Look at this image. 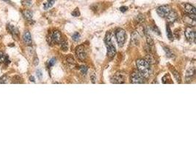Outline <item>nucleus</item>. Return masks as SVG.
I'll list each match as a JSON object with an SVG mask.
<instances>
[{"instance_id":"33","label":"nucleus","mask_w":196,"mask_h":146,"mask_svg":"<svg viewBox=\"0 0 196 146\" xmlns=\"http://www.w3.org/2000/svg\"><path fill=\"white\" fill-rule=\"evenodd\" d=\"M35 65H38V59L36 58V59H35V62H34Z\"/></svg>"},{"instance_id":"12","label":"nucleus","mask_w":196,"mask_h":146,"mask_svg":"<svg viewBox=\"0 0 196 146\" xmlns=\"http://www.w3.org/2000/svg\"><path fill=\"white\" fill-rule=\"evenodd\" d=\"M23 40L24 42L25 43V44L27 45H30L32 43V37H31L30 32L27 31L25 32L23 36Z\"/></svg>"},{"instance_id":"26","label":"nucleus","mask_w":196,"mask_h":146,"mask_svg":"<svg viewBox=\"0 0 196 146\" xmlns=\"http://www.w3.org/2000/svg\"><path fill=\"white\" fill-rule=\"evenodd\" d=\"M55 62H56V59H52L49 60V62H48V66H49V67H52V66L54 65Z\"/></svg>"},{"instance_id":"8","label":"nucleus","mask_w":196,"mask_h":146,"mask_svg":"<svg viewBox=\"0 0 196 146\" xmlns=\"http://www.w3.org/2000/svg\"><path fill=\"white\" fill-rule=\"evenodd\" d=\"M50 41L52 43H60L61 41V33L59 31H54L51 35Z\"/></svg>"},{"instance_id":"21","label":"nucleus","mask_w":196,"mask_h":146,"mask_svg":"<svg viewBox=\"0 0 196 146\" xmlns=\"http://www.w3.org/2000/svg\"><path fill=\"white\" fill-rule=\"evenodd\" d=\"M138 36V34L136 33V32H135V33L132 34V42L133 43H135V45H137V43H139V40H138V39H137V37Z\"/></svg>"},{"instance_id":"18","label":"nucleus","mask_w":196,"mask_h":146,"mask_svg":"<svg viewBox=\"0 0 196 146\" xmlns=\"http://www.w3.org/2000/svg\"><path fill=\"white\" fill-rule=\"evenodd\" d=\"M60 48H61V49L63 50V51H66V50H68V42H66V40L60 41Z\"/></svg>"},{"instance_id":"4","label":"nucleus","mask_w":196,"mask_h":146,"mask_svg":"<svg viewBox=\"0 0 196 146\" xmlns=\"http://www.w3.org/2000/svg\"><path fill=\"white\" fill-rule=\"evenodd\" d=\"M145 78H146L142 75L139 70L135 71L131 75V83H144Z\"/></svg>"},{"instance_id":"27","label":"nucleus","mask_w":196,"mask_h":146,"mask_svg":"<svg viewBox=\"0 0 196 146\" xmlns=\"http://www.w3.org/2000/svg\"><path fill=\"white\" fill-rule=\"evenodd\" d=\"M67 61H68V62L69 64H71V65H72V64H75V61H74L73 57H71V56L68 57V58L67 59Z\"/></svg>"},{"instance_id":"9","label":"nucleus","mask_w":196,"mask_h":146,"mask_svg":"<svg viewBox=\"0 0 196 146\" xmlns=\"http://www.w3.org/2000/svg\"><path fill=\"white\" fill-rule=\"evenodd\" d=\"M111 82L112 83H124L125 82V79H124V76L119 72H117L115 75L111 79Z\"/></svg>"},{"instance_id":"20","label":"nucleus","mask_w":196,"mask_h":146,"mask_svg":"<svg viewBox=\"0 0 196 146\" xmlns=\"http://www.w3.org/2000/svg\"><path fill=\"white\" fill-rule=\"evenodd\" d=\"M195 69L194 67L189 69L187 72V76L191 78V77H193L195 75Z\"/></svg>"},{"instance_id":"1","label":"nucleus","mask_w":196,"mask_h":146,"mask_svg":"<svg viewBox=\"0 0 196 146\" xmlns=\"http://www.w3.org/2000/svg\"><path fill=\"white\" fill-rule=\"evenodd\" d=\"M137 67L138 70L142 74L145 78H148L151 74L150 64L145 59H138L137 61Z\"/></svg>"},{"instance_id":"30","label":"nucleus","mask_w":196,"mask_h":146,"mask_svg":"<svg viewBox=\"0 0 196 146\" xmlns=\"http://www.w3.org/2000/svg\"><path fill=\"white\" fill-rule=\"evenodd\" d=\"M153 32H156V33L158 35H160V34H161V33H160V32H159V29H158V28H157V26H153Z\"/></svg>"},{"instance_id":"10","label":"nucleus","mask_w":196,"mask_h":146,"mask_svg":"<svg viewBox=\"0 0 196 146\" xmlns=\"http://www.w3.org/2000/svg\"><path fill=\"white\" fill-rule=\"evenodd\" d=\"M177 18V13L174 10H170V12H169V14L166 17L167 21L170 22V23H173L175 21H176Z\"/></svg>"},{"instance_id":"29","label":"nucleus","mask_w":196,"mask_h":146,"mask_svg":"<svg viewBox=\"0 0 196 146\" xmlns=\"http://www.w3.org/2000/svg\"><path fill=\"white\" fill-rule=\"evenodd\" d=\"M4 60H5V55L3 54L2 52L0 51V64H1Z\"/></svg>"},{"instance_id":"34","label":"nucleus","mask_w":196,"mask_h":146,"mask_svg":"<svg viewBox=\"0 0 196 146\" xmlns=\"http://www.w3.org/2000/svg\"><path fill=\"white\" fill-rule=\"evenodd\" d=\"M29 80H30L31 81H32V82H35V78H34L33 76H30V77H29Z\"/></svg>"},{"instance_id":"32","label":"nucleus","mask_w":196,"mask_h":146,"mask_svg":"<svg viewBox=\"0 0 196 146\" xmlns=\"http://www.w3.org/2000/svg\"><path fill=\"white\" fill-rule=\"evenodd\" d=\"M96 75L93 73V75L91 76V81H92L93 83H96Z\"/></svg>"},{"instance_id":"13","label":"nucleus","mask_w":196,"mask_h":146,"mask_svg":"<svg viewBox=\"0 0 196 146\" xmlns=\"http://www.w3.org/2000/svg\"><path fill=\"white\" fill-rule=\"evenodd\" d=\"M8 30L9 31L10 33L13 35V36H16L17 35H19V30L15 27H14L12 25L9 24L8 26Z\"/></svg>"},{"instance_id":"23","label":"nucleus","mask_w":196,"mask_h":146,"mask_svg":"<svg viewBox=\"0 0 196 146\" xmlns=\"http://www.w3.org/2000/svg\"><path fill=\"white\" fill-rule=\"evenodd\" d=\"M80 72H81L82 73L83 75H86L87 72V70H88V68H87L86 66H81L80 68Z\"/></svg>"},{"instance_id":"31","label":"nucleus","mask_w":196,"mask_h":146,"mask_svg":"<svg viewBox=\"0 0 196 146\" xmlns=\"http://www.w3.org/2000/svg\"><path fill=\"white\" fill-rule=\"evenodd\" d=\"M127 10H128V8L126 6H123V7H121V8H120V11H121L122 12H126Z\"/></svg>"},{"instance_id":"7","label":"nucleus","mask_w":196,"mask_h":146,"mask_svg":"<svg viewBox=\"0 0 196 146\" xmlns=\"http://www.w3.org/2000/svg\"><path fill=\"white\" fill-rule=\"evenodd\" d=\"M185 36L186 38L187 39L189 42H191V43H194L195 41V37H196V34L195 31L193 28L192 27H187L186 29L185 32Z\"/></svg>"},{"instance_id":"14","label":"nucleus","mask_w":196,"mask_h":146,"mask_svg":"<svg viewBox=\"0 0 196 146\" xmlns=\"http://www.w3.org/2000/svg\"><path fill=\"white\" fill-rule=\"evenodd\" d=\"M170 69V71L173 72V76H174L175 79L177 81L178 83H181V76H180L179 73L178 72L177 70H176L174 68H173H173H172V67H171Z\"/></svg>"},{"instance_id":"19","label":"nucleus","mask_w":196,"mask_h":146,"mask_svg":"<svg viewBox=\"0 0 196 146\" xmlns=\"http://www.w3.org/2000/svg\"><path fill=\"white\" fill-rule=\"evenodd\" d=\"M23 14L24 18L28 19V20H30L31 18H32V12L30 10H25Z\"/></svg>"},{"instance_id":"24","label":"nucleus","mask_w":196,"mask_h":146,"mask_svg":"<svg viewBox=\"0 0 196 146\" xmlns=\"http://www.w3.org/2000/svg\"><path fill=\"white\" fill-rule=\"evenodd\" d=\"M71 15H73L74 17H78L80 15V10H79V8H76L75 10H74V11L72 12V13H71Z\"/></svg>"},{"instance_id":"11","label":"nucleus","mask_w":196,"mask_h":146,"mask_svg":"<svg viewBox=\"0 0 196 146\" xmlns=\"http://www.w3.org/2000/svg\"><path fill=\"white\" fill-rule=\"evenodd\" d=\"M183 5H184V10H185V11L187 12V13L196 14L195 8L194 6H193V5L188 3H185Z\"/></svg>"},{"instance_id":"17","label":"nucleus","mask_w":196,"mask_h":146,"mask_svg":"<svg viewBox=\"0 0 196 146\" xmlns=\"http://www.w3.org/2000/svg\"><path fill=\"white\" fill-rule=\"evenodd\" d=\"M164 50H165V51L166 55H167V57H169V58H171V59L174 58L175 55L173 54V53L171 51V50H170V49H169L168 48L164 47Z\"/></svg>"},{"instance_id":"25","label":"nucleus","mask_w":196,"mask_h":146,"mask_svg":"<svg viewBox=\"0 0 196 146\" xmlns=\"http://www.w3.org/2000/svg\"><path fill=\"white\" fill-rule=\"evenodd\" d=\"M8 78L7 75H3L0 79V83H8Z\"/></svg>"},{"instance_id":"16","label":"nucleus","mask_w":196,"mask_h":146,"mask_svg":"<svg viewBox=\"0 0 196 146\" xmlns=\"http://www.w3.org/2000/svg\"><path fill=\"white\" fill-rule=\"evenodd\" d=\"M166 32H167V36L168 37V39L170 40H173V32H172L171 29H170V26L167 25V27H166Z\"/></svg>"},{"instance_id":"22","label":"nucleus","mask_w":196,"mask_h":146,"mask_svg":"<svg viewBox=\"0 0 196 146\" xmlns=\"http://www.w3.org/2000/svg\"><path fill=\"white\" fill-rule=\"evenodd\" d=\"M72 39L74 40L75 42H77L80 40V34H79V32H75V33L73 34L72 36Z\"/></svg>"},{"instance_id":"3","label":"nucleus","mask_w":196,"mask_h":146,"mask_svg":"<svg viewBox=\"0 0 196 146\" xmlns=\"http://www.w3.org/2000/svg\"><path fill=\"white\" fill-rule=\"evenodd\" d=\"M115 37H116L117 42H118L119 47H123L126 40V32L122 29H118L115 32Z\"/></svg>"},{"instance_id":"6","label":"nucleus","mask_w":196,"mask_h":146,"mask_svg":"<svg viewBox=\"0 0 196 146\" xmlns=\"http://www.w3.org/2000/svg\"><path fill=\"white\" fill-rule=\"evenodd\" d=\"M170 10H171V8L169 5H162L156 9V12L162 18H166Z\"/></svg>"},{"instance_id":"15","label":"nucleus","mask_w":196,"mask_h":146,"mask_svg":"<svg viewBox=\"0 0 196 146\" xmlns=\"http://www.w3.org/2000/svg\"><path fill=\"white\" fill-rule=\"evenodd\" d=\"M47 1L48 2L43 5V8H44L45 10H47L49 8H52L53 5H54V2H55V0H47Z\"/></svg>"},{"instance_id":"28","label":"nucleus","mask_w":196,"mask_h":146,"mask_svg":"<svg viewBox=\"0 0 196 146\" xmlns=\"http://www.w3.org/2000/svg\"><path fill=\"white\" fill-rule=\"evenodd\" d=\"M36 74H37V76L39 79H41L42 76H43V74H42V72L40 70H38L36 72Z\"/></svg>"},{"instance_id":"35","label":"nucleus","mask_w":196,"mask_h":146,"mask_svg":"<svg viewBox=\"0 0 196 146\" xmlns=\"http://www.w3.org/2000/svg\"><path fill=\"white\" fill-rule=\"evenodd\" d=\"M4 1H7V2H9V1H8V0H4Z\"/></svg>"},{"instance_id":"2","label":"nucleus","mask_w":196,"mask_h":146,"mask_svg":"<svg viewBox=\"0 0 196 146\" xmlns=\"http://www.w3.org/2000/svg\"><path fill=\"white\" fill-rule=\"evenodd\" d=\"M105 44L107 46V56L110 58L115 56V53H116V49L114 46L113 43L112 42V39H111V34L110 33H107L105 37Z\"/></svg>"},{"instance_id":"5","label":"nucleus","mask_w":196,"mask_h":146,"mask_svg":"<svg viewBox=\"0 0 196 146\" xmlns=\"http://www.w3.org/2000/svg\"><path fill=\"white\" fill-rule=\"evenodd\" d=\"M76 56L80 61H84L87 56V52H86L85 48L83 45L78 46L76 48Z\"/></svg>"}]
</instances>
